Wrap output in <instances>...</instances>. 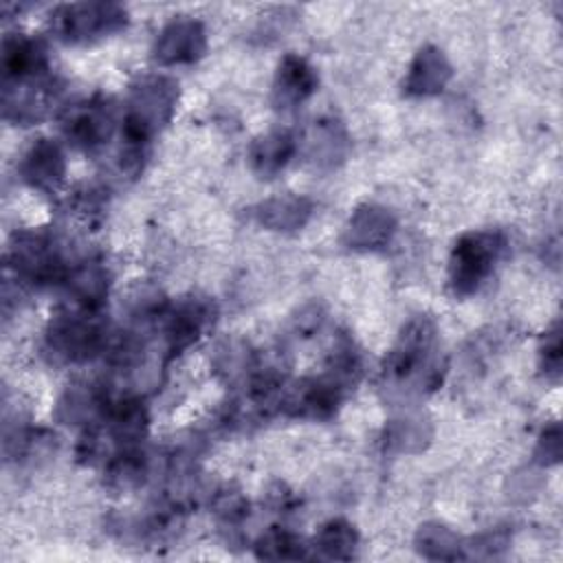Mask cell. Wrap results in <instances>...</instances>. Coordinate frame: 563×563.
Wrapping results in <instances>:
<instances>
[{"label":"cell","instance_id":"23","mask_svg":"<svg viewBox=\"0 0 563 563\" xmlns=\"http://www.w3.org/2000/svg\"><path fill=\"white\" fill-rule=\"evenodd\" d=\"M431 438V429L420 418H407V420H394V424L387 427L385 444L387 449H394L398 453H413L424 449V444Z\"/></svg>","mask_w":563,"mask_h":563},{"label":"cell","instance_id":"22","mask_svg":"<svg viewBox=\"0 0 563 563\" xmlns=\"http://www.w3.org/2000/svg\"><path fill=\"white\" fill-rule=\"evenodd\" d=\"M253 552L262 561H299L310 559V545L303 543L301 537H297L292 530L282 526H271L264 530L255 543Z\"/></svg>","mask_w":563,"mask_h":563},{"label":"cell","instance_id":"5","mask_svg":"<svg viewBox=\"0 0 563 563\" xmlns=\"http://www.w3.org/2000/svg\"><path fill=\"white\" fill-rule=\"evenodd\" d=\"M508 246L506 233L499 229H477L462 233L449 255V286L455 297L477 292Z\"/></svg>","mask_w":563,"mask_h":563},{"label":"cell","instance_id":"18","mask_svg":"<svg viewBox=\"0 0 563 563\" xmlns=\"http://www.w3.org/2000/svg\"><path fill=\"white\" fill-rule=\"evenodd\" d=\"M108 279L110 277L106 266L90 260V262H79L70 266L62 286L66 288L75 308L101 312L108 297V286H110Z\"/></svg>","mask_w":563,"mask_h":563},{"label":"cell","instance_id":"8","mask_svg":"<svg viewBox=\"0 0 563 563\" xmlns=\"http://www.w3.org/2000/svg\"><path fill=\"white\" fill-rule=\"evenodd\" d=\"M216 321V303L209 297L189 295L161 306L156 314L167 358L178 356L194 345Z\"/></svg>","mask_w":563,"mask_h":563},{"label":"cell","instance_id":"13","mask_svg":"<svg viewBox=\"0 0 563 563\" xmlns=\"http://www.w3.org/2000/svg\"><path fill=\"white\" fill-rule=\"evenodd\" d=\"M20 178L35 191L53 194L59 189L66 176V156L57 141L53 139H37L24 152L18 165Z\"/></svg>","mask_w":563,"mask_h":563},{"label":"cell","instance_id":"11","mask_svg":"<svg viewBox=\"0 0 563 563\" xmlns=\"http://www.w3.org/2000/svg\"><path fill=\"white\" fill-rule=\"evenodd\" d=\"M2 84L24 81L48 75V48L42 37L29 33H9L2 40Z\"/></svg>","mask_w":563,"mask_h":563},{"label":"cell","instance_id":"21","mask_svg":"<svg viewBox=\"0 0 563 563\" xmlns=\"http://www.w3.org/2000/svg\"><path fill=\"white\" fill-rule=\"evenodd\" d=\"M413 545L420 556L429 561H457L466 559L462 537L444 523L427 521L416 530Z\"/></svg>","mask_w":563,"mask_h":563},{"label":"cell","instance_id":"17","mask_svg":"<svg viewBox=\"0 0 563 563\" xmlns=\"http://www.w3.org/2000/svg\"><path fill=\"white\" fill-rule=\"evenodd\" d=\"M312 211H314V205L310 198L299 194H284L255 205L251 209V216L264 229L292 233L308 224V220L312 218Z\"/></svg>","mask_w":563,"mask_h":563},{"label":"cell","instance_id":"14","mask_svg":"<svg viewBox=\"0 0 563 563\" xmlns=\"http://www.w3.org/2000/svg\"><path fill=\"white\" fill-rule=\"evenodd\" d=\"M396 216L374 202L358 205L343 231V244L352 251H378L385 249L396 233Z\"/></svg>","mask_w":563,"mask_h":563},{"label":"cell","instance_id":"2","mask_svg":"<svg viewBox=\"0 0 563 563\" xmlns=\"http://www.w3.org/2000/svg\"><path fill=\"white\" fill-rule=\"evenodd\" d=\"M178 95V81L169 75L147 73L134 79L121 117V172L136 176L143 169L154 134L161 132L176 112Z\"/></svg>","mask_w":563,"mask_h":563},{"label":"cell","instance_id":"9","mask_svg":"<svg viewBox=\"0 0 563 563\" xmlns=\"http://www.w3.org/2000/svg\"><path fill=\"white\" fill-rule=\"evenodd\" d=\"M59 97V84L48 73L42 77L2 84V117L15 125H33L48 114Z\"/></svg>","mask_w":563,"mask_h":563},{"label":"cell","instance_id":"26","mask_svg":"<svg viewBox=\"0 0 563 563\" xmlns=\"http://www.w3.org/2000/svg\"><path fill=\"white\" fill-rule=\"evenodd\" d=\"M561 460V427L559 422H552L550 427H545L537 440V449H534V462H539L541 466H552Z\"/></svg>","mask_w":563,"mask_h":563},{"label":"cell","instance_id":"20","mask_svg":"<svg viewBox=\"0 0 563 563\" xmlns=\"http://www.w3.org/2000/svg\"><path fill=\"white\" fill-rule=\"evenodd\" d=\"M358 550V532L347 519L325 521L312 539V554L325 561H350Z\"/></svg>","mask_w":563,"mask_h":563},{"label":"cell","instance_id":"25","mask_svg":"<svg viewBox=\"0 0 563 563\" xmlns=\"http://www.w3.org/2000/svg\"><path fill=\"white\" fill-rule=\"evenodd\" d=\"M213 512L224 528H238L249 515V501L238 490H220L213 497Z\"/></svg>","mask_w":563,"mask_h":563},{"label":"cell","instance_id":"19","mask_svg":"<svg viewBox=\"0 0 563 563\" xmlns=\"http://www.w3.org/2000/svg\"><path fill=\"white\" fill-rule=\"evenodd\" d=\"M350 150V136L343 123L334 117L314 121L308 134V156L319 169H334L345 161Z\"/></svg>","mask_w":563,"mask_h":563},{"label":"cell","instance_id":"16","mask_svg":"<svg viewBox=\"0 0 563 563\" xmlns=\"http://www.w3.org/2000/svg\"><path fill=\"white\" fill-rule=\"evenodd\" d=\"M297 152V136L288 128H275L266 134H260L249 145V167L251 172L262 178H275L295 156Z\"/></svg>","mask_w":563,"mask_h":563},{"label":"cell","instance_id":"3","mask_svg":"<svg viewBox=\"0 0 563 563\" xmlns=\"http://www.w3.org/2000/svg\"><path fill=\"white\" fill-rule=\"evenodd\" d=\"M110 347L101 312L75 308L57 312L44 332V352L57 363H86Z\"/></svg>","mask_w":563,"mask_h":563},{"label":"cell","instance_id":"24","mask_svg":"<svg viewBox=\"0 0 563 563\" xmlns=\"http://www.w3.org/2000/svg\"><path fill=\"white\" fill-rule=\"evenodd\" d=\"M563 345H561V325L554 321L545 336L541 339L539 347V369L545 376L548 383H559L561 380V358H563Z\"/></svg>","mask_w":563,"mask_h":563},{"label":"cell","instance_id":"10","mask_svg":"<svg viewBox=\"0 0 563 563\" xmlns=\"http://www.w3.org/2000/svg\"><path fill=\"white\" fill-rule=\"evenodd\" d=\"M207 51L205 24L189 15L169 20L156 35L152 57L161 66H180L198 62Z\"/></svg>","mask_w":563,"mask_h":563},{"label":"cell","instance_id":"27","mask_svg":"<svg viewBox=\"0 0 563 563\" xmlns=\"http://www.w3.org/2000/svg\"><path fill=\"white\" fill-rule=\"evenodd\" d=\"M508 545V534L504 530H490V532H484L479 537H475L473 541H464V550H471L466 552V556H495L497 550L506 548Z\"/></svg>","mask_w":563,"mask_h":563},{"label":"cell","instance_id":"1","mask_svg":"<svg viewBox=\"0 0 563 563\" xmlns=\"http://www.w3.org/2000/svg\"><path fill=\"white\" fill-rule=\"evenodd\" d=\"M442 376L438 328L431 317L416 314L402 325L383 361L380 391L387 400H420L440 387Z\"/></svg>","mask_w":563,"mask_h":563},{"label":"cell","instance_id":"15","mask_svg":"<svg viewBox=\"0 0 563 563\" xmlns=\"http://www.w3.org/2000/svg\"><path fill=\"white\" fill-rule=\"evenodd\" d=\"M451 75H453V68L446 55L438 46L427 44L413 55L407 77L402 81V92L407 97L440 95L446 88Z\"/></svg>","mask_w":563,"mask_h":563},{"label":"cell","instance_id":"7","mask_svg":"<svg viewBox=\"0 0 563 563\" xmlns=\"http://www.w3.org/2000/svg\"><path fill=\"white\" fill-rule=\"evenodd\" d=\"M117 106L106 95H92L73 103L62 117V134L86 154L101 152L117 132Z\"/></svg>","mask_w":563,"mask_h":563},{"label":"cell","instance_id":"6","mask_svg":"<svg viewBox=\"0 0 563 563\" xmlns=\"http://www.w3.org/2000/svg\"><path fill=\"white\" fill-rule=\"evenodd\" d=\"M128 26V11L119 2H68L51 11V29L66 44L95 42Z\"/></svg>","mask_w":563,"mask_h":563},{"label":"cell","instance_id":"4","mask_svg":"<svg viewBox=\"0 0 563 563\" xmlns=\"http://www.w3.org/2000/svg\"><path fill=\"white\" fill-rule=\"evenodd\" d=\"M4 260L13 277L33 288L64 284L70 271L59 242L44 229L15 231L7 244Z\"/></svg>","mask_w":563,"mask_h":563},{"label":"cell","instance_id":"12","mask_svg":"<svg viewBox=\"0 0 563 563\" xmlns=\"http://www.w3.org/2000/svg\"><path fill=\"white\" fill-rule=\"evenodd\" d=\"M319 86L317 70L310 66L308 59L301 55L288 53L282 57L277 64L275 77H273V88H271V103L275 110L288 112L301 106L306 99L314 95Z\"/></svg>","mask_w":563,"mask_h":563}]
</instances>
